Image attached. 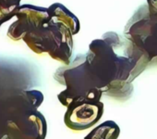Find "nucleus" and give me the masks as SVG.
Wrapping results in <instances>:
<instances>
[{"label": "nucleus", "instance_id": "f257e3e1", "mask_svg": "<svg viewBox=\"0 0 157 139\" xmlns=\"http://www.w3.org/2000/svg\"><path fill=\"white\" fill-rule=\"evenodd\" d=\"M117 34L115 33V41L104 35L102 39H95L89 45L86 53L87 66L98 88L108 92L118 88L123 83L129 81L135 66L138 63L137 55L122 57L116 53V41Z\"/></svg>", "mask_w": 157, "mask_h": 139}, {"label": "nucleus", "instance_id": "1a4fd4ad", "mask_svg": "<svg viewBox=\"0 0 157 139\" xmlns=\"http://www.w3.org/2000/svg\"><path fill=\"white\" fill-rule=\"evenodd\" d=\"M120 128L114 121H105L94 127L84 139H117Z\"/></svg>", "mask_w": 157, "mask_h": 139}, {"label": "nucleus", "instance_id": "6e6552de", "mask_svg": "<svg viewBox=\"0 0 157 139\" xmlns=\"http://www.w3.org/2000/svg\"><path fill=\"white\" fill-rule=\"evenodd\" d=\"M52 22L60 23L67 27L73 35L81 30V23L78 17L61 3H54L48 8Z\"/></svg>", "mask_w": 157, "mask_h": 139}, {"label": "nucleus", "instance_id": "9d476101", "mask_svg": "<svg viewBox=\"0 0 157 139\" xmlns=\"http://www.w3.org/2000/svg\"><path fill=\"white\" fill-rule=\"evenodd\" d=\"M149 16L152 20H157V0H147Z\"/></svg>", "mask_w": 157, "mask_h": 139}, {"label": "nucleus", "instance_id": "7ed1b4c3", "mask_svg": "<svg viewBox=\"0 0 157 139\" xmlns=\"http://www.w3.org/2000/svg\"><path fill=\"white\" fill-rule=\"evenodd\" d=\"M73 34L63 24L51 19L39 27L26 33L22 40L36 54L47 53L49 56L65 65L71 62L73 52Z\"/></svg>", "mask_w": 157, "mask_h": 139}, {"label": "nucleus", "instance_id": "20e7f679", "mask_svg": "<svg viewBox=\"0 0 157 139\" xmlns=\"http://www.w3.org/2000/svg\"><path fill=\"white\" fill-rule=\"evenodd\" d=\"M46 133V120L37 109L25 106L16 119L8 121L9 139H45Z\"/></svg>", "mask_w": 157, "mask_h": 139}, {"label": "nucleus", "instance_id": "9b49d317", "mask_svg": "<svg viewBox=\"0 0 157 139\" xmlns=\"http://www.w3.org/2000/svg\"><path fill=\"white\" fill-rule=\"evenodd\" d=\"M2 139H9V138H8V136H7V135H5Z\"/></svg>", "mask_w": 157, "mask_h": 139}, {"label": "nucleus", "instance_id": "0eeeda50", "mask_svg": "<svg viewBox=\"0 0 157 139\" xmlns=\"http://www.w3.org/2000/svg\"><path fill=\"white\" fill-rule=\"evenodd\" d=\"M15 16L17 17V21L10 26L8 32V36L14 41L22 39L26 33L39 27L50 20L48 8L46 9L33 5L21 6Z\"/></svg>", "mask_w": 157, "mask_h": 139}, {"label": "nucleus", "instance_id": "39448f33", "mask_svg": "<svg viewBox=\"0 0 157 139\" xmlns=\"http://www.w3.org/2000/svg\"><path fill=\"white\" fill-rule=\"evenodd\" d=\"M126 27L128 39L140 50L149 60L157 58V20L149 16L143 19H136L134 16Z\"/></svg>", "mask_w": 157, "mask_h": 139}, {"label": "nucleus", "instance_id": "423d86ee", "mask_svg": "<svg viewBox=\"0 0 157 139\" xmlns=\"http://www.w3.org/2000/svg\"><path fill=\"white\" fill-rule=\"evenodd\" d=\"M105 105L101 101H80L67 107L64 115L66 126L73 131H84L94 126L104 114Z\"/></svg>", "mask_w": 157, "mask_h": 139}, {"label": "nucleus", "instance_id": "f03ea898", "mask_svg": "<svg viewBox=\"0 0 157 139\" xmlns=\"http://www.w3.org/2000/svg\"><path fill=\"white\" fill-rule=\"evenodd\" d=\"M55 79L67 87L57 95L59 102L66 108L75 102L100 101L104 93L98 88L89 71L86 54L78 55L68 65L58 69L55 73Z\"/></svg>", "mask_w": 157, "mask_h": 139}]
</instances>
